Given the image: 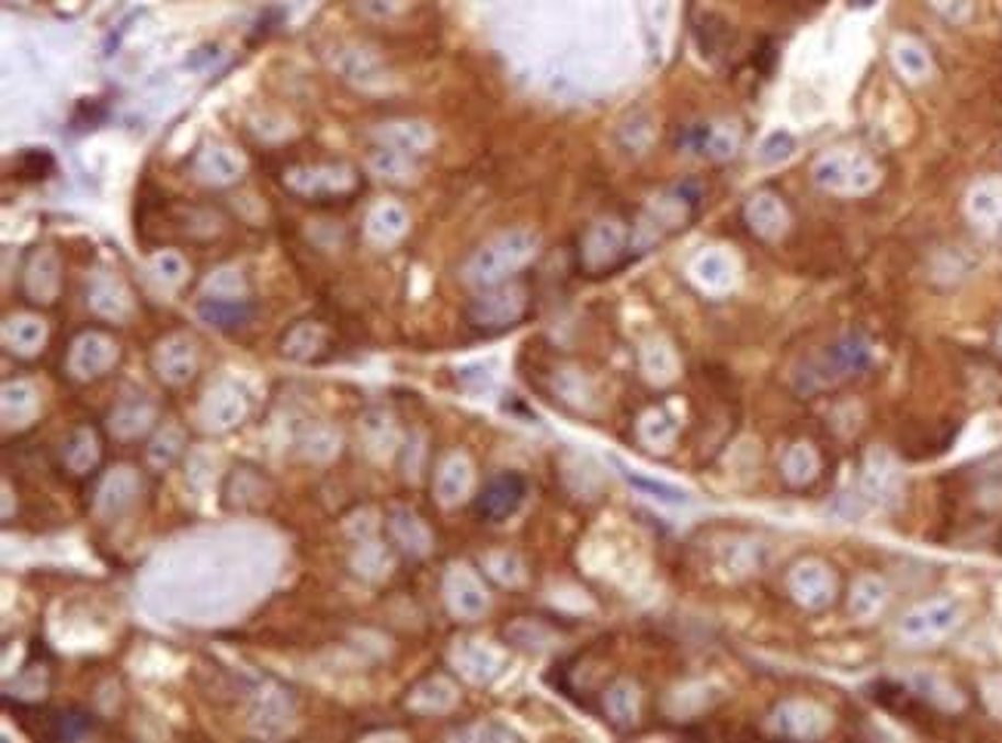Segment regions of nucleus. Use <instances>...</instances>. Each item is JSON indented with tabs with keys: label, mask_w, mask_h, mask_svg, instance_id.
<instances>
[{
	"label": "nucleus",
	"mask_w": 1002,
	"mask_h": 743,
	"mask_svg": "<svg viewBox=\"0 0 1002 743\" xmlns=\"http://www.w3.org/2000/svg\"><path fill=\"white\" fill-rule=\"evenodd\" d=\"M704 275H709V282H722V284H731V263H728V260H725V256H719V253H713V256H707V268H704Z\"/></svg>",
	"instance_id": "12"
},
{
	"label": "nucleus",
	"mask_w": 1002,
	"mask_h": 743,
	"mask_svg": "<svg viewBox=\"0 0 1002 743\" xmlns=\"http://www.w3.org/2000/svg\"><path fill=\"white\" fill-rule=\"evenodd\" d=\"M959 605L950 598H937V602H925L920 608H913L910 614H904L901 620V636L910 642H937V639H947L956 627H959Z\"/></svg>",
	"instance_id": "3"
},
{
	"label": "nucleus",
	"mask_w": 1002,
	"mask_h": 743,
	"mask_svg": "<svg viewBox=\"0 0 1002 743\" xmlns=\"http://www.w3.org/2000/svg\"><path fill=\"white\" fill-rule=\"evenodd\" d=\"M870 343H867L864 336H845V340H839L836 346L830 348L823 358H818V362L811 364V374H808V382L802 389H806V392H815V389L842 380V377H849V374H855V370H864V367L870 364Z\"/></svg>",
	"instance_id": "2"
},
{
	"label": "nucleus",
	"mask_w": 1002,
	"mask_h": 743,
	"mask_svg": "<svg viewBox=\"0 0 1002 743\" xmlns=\"http://www.w3.org/2000/svg\"><path fill=\"white\" fill-rule=\"evenodd\" d=\"M522 496H525V479H522V476H515V472L497 476V479L488 481V488L478 494L476 513L481 515V518H488V522H503L506 515H512L519 510Z\"/></svg>",
	"instance_id": "5"
},
{
	"label": "nucleus",
	"mask_w": 1002,
	"mask_h": 743,
	"mask_svg": "<svg viewBox=\"0 0 1002 743\" xmlns=\"http://www.w3.org/2000/svg\"><path fill=\"white\" fill-rule=\"evenodd\" d=\"M626 479L633 481L636 488H641V491H648V494H658V500H667V503H685V500H688V494H685V491H679V488H673V484H660V481L639 479V476H633V472H626Z\"/></svg>",
	"instance_id": "11"
},
{
	"label": "nucleus",
	"mask_w": 1002,
	"mask_h": 743,
	"mask_svg": "<svg viewBox=\"0 0 1002 743\" xmlns=\"http://www.w3.org/2000/svg\"><path fill=\"white\" fill-rule=\"evenodd\" d=\"M891 62L898 68V75L910 83L929 81L932 71H935L932 56H929V50L922 47L916 37H898V41L891 44Z\"/></svg>",
	"instance_id": "6"
},
{
	"label": "nucleus",
	"mask_w": 1002,
	"mask_h": 743,
	"mask_svg": "<svg viewBox=\"0 0 1002 743\" xmlns=\"http://www.w3.org/2000/svg\"><path fill=\"white\" fill-rule=\"evenodd\" d=\"M997 346H1000V352H1002V328H1000V333H997Z\"/></svg>",
	"instance_id": "14"
},
{
	"label": "nucleus",
	"mask_w": 1002,
	"mask_h": 743,
	"mask_svg": "<svg viewBox=\"0 0 1002 743\" xmlns=\"http://www.w3.org/2000/svg\"><path fill=\"white\" fill-rule=\"evenodd\" d=\"M883 602H886V590H883V583L879 580H864V583H857L855 590V614L861 617H870L883 608Z\"/></svg>",
	"instance_id": "9"
},
{
	"label": "nucleus",
	"mask_w": 1002,
	"mask_h": 743,
	"mask_svg": "<svg viewBox=\"0 0 1002 743\" xmlns=\"http://www.w3.org/2000/svg\"><path fill=\"white\" fill-rule=\"evenodd\" d=\"M815 182L827 188V192H836V195H867L873 185L879 182V170L873 164L870 158L864 155H827L815 167Z\"/></svg>",
	"instance_id": "1"
},
{
	"label": "nucleus",
	"mask_w": 1002,
	"mask_h": 743,
	"mask_svg": "<svg viewBox=\"0 0 1002 743\" xmlns=\"http://www.w3.org/2000/svg\"><path fill=\"white\" fill-rule=\"evenodd\" d=\"M966 214L975 229L1002 241V180L978 182L966 198Z\"/></svg>",
	"instance_id": "4"
},
{
	"label": "nucleus",
	"mask_w": 1002,
	"mask_h": 743,
	"mask_svg": "<svg viewBox=\"0 0 1002 743\" xmlns=\"http://www.w3.org/2000/svg\"><path fill=\"white\" fill-rule=\"evenodd\" d=\"M747 222L753 226L759 238H777L787 229V210L774 195H756L747 204Z\"/></svg>",
	"instance_id": "7"
},
{
	"label": "nucleus",
	"mask_w": 1002,
	"mask_h": 743,
	"mask_svg": "<svg viewBox=\"0 0 1002 743\" xmlns=\"http://www.w3.org/2000/svg\"><path fill=\"white\" fill-rule=\"evenodd\" d=\"M929 3H932V10H935L937 16H944L947 22H954V25L969 22L971 7H975V0H929Z\"/></svg>",
	"instance_id": "10"
},
{
	"label": "nucleus",
	"mask_w": 1002,
	"mask_h": 743,
	"mask_svg": "<svg viewBox=\"0 0 1002 743\" xmlns=\"http://www.w3.org/2000/svg\"><path fill=\"white\" fill-rule=\"evenodd\" d=\"M793 149H796V139H793L787 130H774L765 136V142H762V149H759V161L768 167L784 164L789 155H793Z\"/></svg>",
	"instance_id": "8"
},
{
	"label": "nucleus",
	"mask_w": 1002,
	"mask_h": 743,
	"mask_svg": "<svg viewBox=\"0 0 1002 743\" xmlns=\"http://www.w3.org/2000/svg\"><path fill=\"white\" fill-rule=\"evenodd\" d=\"M879 0H849V7H855V10H873Z\"/></svg>",
	"instance_id": "13"
}]
</instances>
